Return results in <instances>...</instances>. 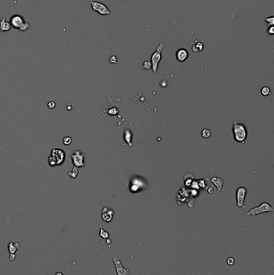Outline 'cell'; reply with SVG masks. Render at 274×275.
<instances>
[{"instance_id":"obj_1","label":"cell","mask_w":274,"mask_h":275,"mask_svg":"<svg viewBox=\"0 0 274 275\" xmlns=\"http://www.w3.org/2000/svg\"><path fill=\"white\" fill-rule=\"evenodd\" d=\"M66 159V153L63 149L54 148L51 151L49 156L47 158V162L50 167H54L56 166L63 164Z\"/></svg>"},{"instance_id":"obj_2","label":"cell","mask_w":274,"mask_h":275,"mask_svg":"<svg viewBox=\"0 0 274 275\" xmlns=\"http://www.w3.org/2000/svg\"><path fill=\"white\" fill-rule=\"evenodd\" d=\"M232 133L235 141L240 143H244L248 137V130L243 123L234 121L232 124Z\"/></svg>"},{"instance_id":"obj_3","label":"cell","mask_w":274,"mask_h":275,"mask_svg":"<svg viewBox=\"0 0 274 275\" xmlns=\"http://www.w3.org/2000/svg\"><path fill=\"white\" fill-rule=\"evenodd\" d=\"M9 22L11 23V28L17 29L20 31H26L30 28V23L27 21H25L23 17L20 15H12Z\"/></svg>"},{"instance_id":"obj_4","label":"cell","mask_w":274,"mask_h":275,"mask_svg":"<svg viewBox=\"0 0 274 275\" xmlns=\"http://www.w3.org/2000/svg\"><path fill=\"white\" fill-rule=\"evenodd\" d=\"M166 46V44L163 43V42H161L160 44L157 46L156 50H155V52H153V54L151 55V64H152V71L155 73L158 71V69H159V63H160V61L162 60V51L163 50V48Z\"/></svg>"},{"instance_id":"obj_5","label":"cell","mask_w":274,"mask_h":275,"mask_svg":"<svg viewBox=\"0 0 274 275\" xmlns=\"http://www.w3.org/2000/svg\"><path fill=\"white\" fill-rule=\"evenodd\" d=\"M274 209L267 202H263L262 204H260L259 206L255 207V208H252V209H250L249 211L246 212L244 216H256V215L261 214V213H265V212H273Z\"/></svg>"},{"instance_id":"obj_6","label":"cell","mask_w":274,"mask_h":275,"mask_svg":"<svg viewBox=\"0 0 274 275\" xmlns=\"http://www.w3.org/2000/svg\"><path fill=\"white\" fill-rule=\"evenodd\" d=\"M71 159L74 167L78 168L84 167L85 166V157L82 151L76 150L71 154Z\"/></svg>"},{"instance_id":"obj_7","label":"cell","mask_w":274,"mask_h":275,"mask_svg":"<svg viewBox=\"0 0 274 275\" xmlns=\"http://www.w3.org/2000/svg\"><path fill=\"white\" fill-rule=\"evenodd\" d=\"M91 7L93 11H96L99 15H110V9L107 7V6L105 4L100 2H96V1H91L90 2Z\"/></svg>"},{"instance_id":"obj_8","label":"cell","mask_w":274,"mask_h":275,"mask_svg":"<svg viewBox=\"0 0 274 275\" xmlns=\"http://www.w3.org/2000/svg\"><path fill=\"white\" fill-rule=\"evenodd\" d=\"M246 187H240L236 189V206L238 207V208H245V206H244V200H245V197H246Z\"/></svg>"},{"instance_id":"obj_9","label":"cell","mask_w":274,"mask_h":275,"mask_svg":"<svg viewBox=\"0 0 274 275\" xmlns=\"http://www.w3.org/2000/svg\"><path fill=\"white\" fill-rule=\"evenodd\" d=\"M113 263H114V265H115L116 271H117L118 275L129 274V270H127V269H126V268H124L122 264H121V261H120V259L118 258V257H114L113 259Z\"/></svg>"},{"instance_id":"obj_10","label":"cell","mask_w":274,"mask_h":275,"mask_svg":"<svg viewBox=\"0 0 274 275\" xmlns=\"http://www.w3.org/2000/svg\"><path fill=\"white\" fill-rule=\"evenodd\" d=\"M189 53L185 48H180L176 52V59L178 62H184L187 60Z\"/></svg>"},{"instance_id":"obj_11","label":"cell","mask_w":274,"mask_h":275,"mask_svg":"<svg viewBox=\"0 0 274 275\" xmlns=\"http://www.w3.org/2000/svg\"><path fill=\"white\" fill-rule=\"evenodd\" d=\"M113 211L112 209L109 208L107 207H104V208L102 209V217L104 221L105 222H110L113 219Z\"/></svg>"},{"instance_id":"obj_12","label":"cell","mask_w":274,"mask_h":275,"mask_svg":"<svg viewBox=\"0 0 274 275\" xmlns=\"http://www.w3.org/2000/svg\"><path fill=\"white\" fill-rule=\"evenodd\" d=\"M11 25L9 21H7L5 18H3L0 20V31L1 32H7L11 30Z\"/></svg>"},{"instance_id":"obj_13","label":"cell","mask_w":274,"mask_h":275,"mask_svg":"<svg viewBox=\"0 0 274 275\" xmlns=\"http://www.w3.org/2000/svg\"><path fill=\"white\" fill-rule=\"evenodd\" d=\"M211 183L217 187V191H218V192H220V191L222 190V187L223 186H224V179H222L221 178H218L216 176H213V177H211Z\"/></svg>"},{"instance_id":"obj_14","label":"cell","mask_w":274,"mask_h":275,"mask_svg":"<svg viewBox=\"0 0 274 275\" xmlns=\"http://www.w3.org/2000/svg\"><path fill=\"white\" fill-rule=\"evenodd\" d=\"M203 48H204V45H203V43L202 40H196L195 44L191 48L192 51L194 52H201V51H203Z\"/></svg>"},{"instance_id":"obj_15","label":"cell","mask_w":274,"mask_h":275,"mask_svg":"<svg viewBox=\"0 0 274 275\" xmlns=\"http://www.w3.org/2000/svg\"><path fill=\"white\" fill-rule=\"evenodd\" d=\"M132 136H133V135H132V133L130 130H129V129H126V130H125V134H124V139H125L126 143H127V144L129 145V146H130V147L133 146V143H132V142H131Z\"/></svg>"},{"instance_id":"obj_16","label":"cell","mask_w":274,"mask_h":275,"mask_svg":"<svg viewBox=\"0 0 274 275\" xmlns=\"http://www.w3.org/2000/svg\"><path fill=\"white\" fill-rule=\"evenodd\" d=\"M78 174H79V168L77 167H73L71 171L68 172V176L72 179H76L78 176Z\"/></svg>"},{"instance_id":"obj_17","label":"cell","mask_w":274,"mask_h":275,"mask_svg":"<svg viewBox=\"0 0 274 275\" xmlns=\"http://www.w3.org/2000/svg\"><path fill=\"white\" fill-rule=\"evenodd\" d=\"M211 130L209 129H202V132H201V136L203 138H208L211 137Z\"/></svg>"},{"instance_id":"obj_18","label":"cell","mask_w":274,"mask_h":275,"mask_svg":"<svg viewBox=\"0 0 274 275\" xmlns=\"http://www.w3.org/2000/svg\"><path fill=\"white\" fill-rule=\"evenodd\" d=\"M260 93H261V94L265 97L269 96V95H271V89H270V88L268 87V86H265V87H263V88H261Z\"/></svg>"},{"instance_id":"obj_19","label":"cell","mask_w":274,"mask_h":275,"mask_svg":"<svg viewBox=\"0 0 274 275\" xmlns=\"http://www.w3.org/2000/svg\"><path fill=\"white\" fill-rule=\"evenodd\" d=\"M100 237H102V238H104V239H108L110 237L109 233L104 230L102 226H101V230H100Z\"/></svg>"},{"instance_id":"obj_20","label":"cell","mask_w":274,"mask_h":275,"mask_svg":"<svg viewBox=\"0 0 274 275\" xmlns=\"http://www.w3.org/2000/svg\"><path fill=\"white\" fill-rule=\"evenodd\" d=\"M265 21L268 26H273L274 25V16H269L265 18Z\"/></svg>"},{"instance_id":"obj_21","label":"cell","mask_w":274,"mask_h":275,"mask_svg":"<svg viewBox=\"0 0 274 275\" xmlns=\"http://www.w3.org/2000/svg\"><path fill=\"white\" fill-rule=\"evenodd\" d=\"M72 142V139L71 137H69V136H65V137L63 138V143L64 145H65V146H69L70 144Z\"/></svg>"},{"instance_id":"obj_22","label":"cell","mask_w":274,"mask_h":275,"mask_svg":"<svg viewBox=\"0 0 274 275\" xmlns=\"http://www.w3.org/2000/svg\"><path fill=\"white\" fill-rule=\"evenodd\" d=\"M142 67H143V69H146V70L151 69V68H152V64H151V61H144L142 64Z\"/></svg>"},{"instance_id":"obj_23","label":"cell","mask_w":274,"mask_h":275,"mask_svg":"<svg viewBox=\"0 0 274 275\" xmlns=\"http://www.w3.org/2000/svg\"><path fill=\"white\" fill-rule=\"evenodd\" d=\"M267 33L270 35V36H273L274 35V27L273 26H269L268 29H267Z\"/></svg>"},{"instance_id":"obj_24","label":"cell","mask_w":274,"mask_h":275,"mask_svg":"<svg viewBox=\"0 0 274 275\" xmlns=\"http://www.w3.org/2000/svg\"><path fill=\"white\" fill-rule=\"evenodd\" d=\"M110 62L111 64H117V62H118V58H117V56L114 55L111 56L110 58Z\"/></svg>"},{"instance_id":"obj_25","label":"cell","mask_w":274,"mask_h":275,"mask_svg":"<svg viewBox=\"0 0 274 275\" xmlns=\"http://www.w3.org/2000/svg\"><path fill=\"white\" fill-rule=\"evenodd\" d=\"M159 85H160V86H161L162 88H166V87L168 86V82L166 80H162L160 81V83H159Z\"/></svg>"},{"instance_id":"obj_26","label":"cell","mask_w":274,"mask_h":275,"mask_svg":"<svg viewBox=\"0 0 274 275\" xmlns=\"http://www.w3.org/2000/svg\"><path fill=\"white\" fill-rule=\"evenodd\" d=\"M9 249H10V252H11V253L12 254V253H14L15 252V249H16L15 248L14 245H13L12 243H10V245H9Z\"/></svg>"},{"instance_id":"obj_27","label":"cell","mask_w":274,"mask_h":275,"mask_svg":"<svg viewBox=\"0 0 274 275\" xmlns=\"http://www.w3.org/2000/svg\"><path fill=\"white\" fill-rule=\"evenodd\" d=\"M227 263L229 265H232L235 263V259L233 258V257H229V258L227 259Z\"/></svg>"},{"instance_id":"obj_28","label":"cell","mask_w":274,"mask_h":275,"mask_svg":"<svg viewBox=\"0 0 274 275\" xmlns=\"http://www.w3.org/2000/svg\"><path fill=\"white\" fill-rule=\"evenodd\" d=\"M47 107L49 108V109H54L56 107V103L54 102H49L47 103Z\"/></svg>"},{"instance_id":"obj_29","label":"cell","mask_w":274,"mask_h":275,"mask_svg":"<svg viewBox=\"0 0 274 275\" xmlns=\"http://www.w3.org/2000/svg\"><path fill=\"white\" fill-rule=\"evenodd\" d=\"M112 110H115L116 109H115V108H113H113H112ZM110 114H113V111H112V110H110ZM113 114H115V113H113Z\"/></svg>"},{"instance_id":"obj_30","label":"cell","mask_w":274,"mask_h":275,"mask_svg":"<svg viewBox=\"0 0 274 275\" xmlns=\"http://www.w3.org/2000/svg\"><path fill=\"white\" fill-rule=\"evenodd\" d=\"M55 275H64V274H62V273H56Z\"/></svg>"}]
</instances>
